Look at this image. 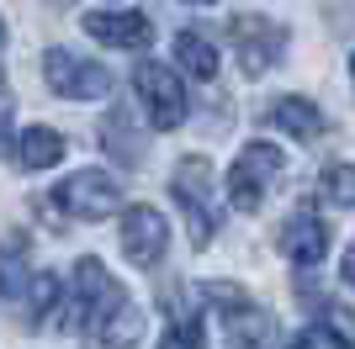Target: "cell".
Listing matches in <instances>:
<instances>
[{"mask_svg": "<svg viewBox=\"0 0 355 349\" xmlns=\"http://www.w3.org/2000/svg\"><path fill=\"white\" fill-rule=\"evenodd\" d=\"M90 334H96L101 349H138V339H144V312H138V302L122 286H112L101 312H96V323H90Z\"/></svg>", "mask_w": 355, "mask_h": 349, "instance_id": "9c48e42d", "label": "cell"}, {"mask_svg": "<svg viewBox=\"0 0 355 349\" xmlns=\"http://www.w3.org/2000/svg\"><path fill=\"white\" fill-rule=\"evenodd\" d=\"M282 174H286V159L276 143H244L234 170H228V202L239 212H260L270 186H282Z\"/></svg>", "mask_w": 355, "mask_h": 349, "instance_id": "7a4b0ae2", "label": "cell"}, {"mask_svg": "<svg viewBox=\"0 0 355 349\" xmlns=\"http://www.w3.org/2000/svg\"><path fill=\"white\" fill-rule=\"evenodd\" d=\"M170 196L180 202L186 222H191V244L207 249L212 233H218V196H212V164L207 159H180L175 174H170Z\"/></svg>", "mask_w": 355, "mask_h": 349, "instance_id": "3957f363", "label": "cell"}, {"mask_svg": "<svg viewBox=\"0 0 355 349\" xmlns=\"http://www.w3.org/2000/svg\"><path fill=\"white\" fill-rule=\"evenodd\" d=\"M170 249V222L154 206H128L122 212V254L138 265V270H154Z\"/></svg>", "mask_w": 355, "mask_h": 349, "instance_id": "ba28073f", "label": "cell"}, {"mask_svg": "<svg viewBox=\"0 0 355 349\" xmlns=\"http://www.w3.org/2000/svg\"><path fill=\"white\" fill-rule=\"evenodd\" d=\"M175 58L191 80H212V74H218V48H212V37H202V32H191V27L175 32Z\"/></svg>", "mask_w": 355, "mask_h": 349, "instance_id": "5bb4252c", "label": "cell"}, {"mask_svg": "<svg viewBox=\"0 0 355 349\" xmlns=\"http://www.w3.org/2000/svg\"><path fill=\"white\" fill-rule=\"evenodd\" d=\"M27 291H32V296H27V318H32V323H43L48 312L64 302V296H59V291H64V286H59V276H32V286H27Z\"/></svg>", "mask_w": 355, "mask_h": 349, "instance_id": "e0dca14e", "label": "cell"}, {"mask_svg": "<svg viewBox=\"0 0 355 349\" xmlns=\"http://www.w3.org/2000/svg\"><path fill=\"white\" fill-rule=\"evenodd\" d=\"M32 276H27V254L16 244H0V296H27Z\"/></svg>", "mask_w": 355, "mask_h": 349, "instance_id": "2e32d148", "label": "cell"}, {"mask_svg": "<svg viewBox=\"0 0 355 349\" xmlns=\"http://www.w3.org/2000/svg\"><path fill=\"white\" fill-rule=\"evenodd\" d=\"M228 37H234V53H239V69L244 74L276 69L282 53H286V27L270 21V16H254V11L234 16V21H228Z\"/></svg>", "mask_w": 355, "mask_h": 349, "instance_id": "5b68a950", "label": "cell"}, {"mask_svg": "<svg viewBox=\"0 0 355 349\" xmlns=\"http://www.w3.org/2000/svg\"><path fill=\"white\" fill-rule=\"evenodd\" d=\"M133 90H138V106H144V116H148L154 132H175L180 122H186V111H191V96L180 85V74L164 69V64H154V58H138Z\"/></svg>", "mask_w": 355, "mask_h": 349, "instance_id": "6da1fadb", "label": "cell"}, {"mask_svg": "<svg viewBox=\"0 0 355 349\" xmlns=\"http://www.w3.org/2000/svg\"><path fill=\"white\" fill-rule=\"evenodd\" d=\"M318 190H324L329 206L350 212V206H355V164H329V170L318 174Z\"/></svg>", "mask_w": 355, "mask_h": 349, "instance_id": "9a60e30c", "label": "cell"}, {"mask_svg": "<svg viewBox=\"0 0 355 349\" xmlns=\"http://www.w3.org/2000/svg\"><path fill=\"white\" fill-rule=\"evenodd\" d=\"M53 202H59L69 217H80V222H101V217H112V212L122 206V186L106 170H74L69 180L53 190Z\"/></svg>", "mask_w": 355, "mask_h": 349, "instance_id": "8992f818", "label": "cell"}, {"mask_svg": "<svg viewBox=\"0 0 355 349\" xmlns=\"http://www.w3.org/2000/svg\"><path fill=\"white\" fill-rule=\"evenodd\" d=\"M345 280H350V286H355V249H350V254H345Z\"/></svg>", "mask_w": 355, "mask_h": 349, "instance_id": "44dd1931", "label": "cell"}, {"mask_svg": "<svg viewBox=\"0 0 355 349\" xmlns=\"http://www.w3.org/2000/svg\"><path fill=\"white\" fill-rule=\"evenodd\" d=\"M350 74H355V53H350Z\"/></svg>", "mask_w": 355, "mask_h": 349, "instance_id": "cb8c5ba5", "label": "cell"}, {"mask_svg": "<svg viewBox=\"0 0 355 349\" xmlns=\"http://www.w3.org/2000/svg\"><path fill=\"white\" fill-rule=\"evenodd\" d=\"M154 349H202V323H196V318H180L175 328H164V339Z\"/></svg>", "mask_w": 355, "mask_h": 349, "instance_id": "d6986e66", "label": "cell"}, {"mask_svg": "<svg viewBox=\"0 0 355 349\" xmlns=\"http://www.w3.org/2000/svg\"><path fill=\"white\" fill-rule=\"evenodd\" d=\"M270 127H282L297 143H313V138L324 132V111H318L308 96H282V101H270Z\"/></svg>", "mask_w": 355, "mask_h": 349, "instance_id": "7c38bea8", "label": "cell"}, {"mask_svg": "<svg viewBox=\"0 0 355 349\" xmlns=\"http://www.w3.org/2000/svg\"><path fill=\"white\" fill-rule=\"evenodd\" d=\"M186 6H218V0H186Z\"/></svg>", "mask_w": 355, "mask_h": 349, "instance_id": "7402d4cb", "label": "cell"}, {"mask_svg": "<svg viewBox=\"0 0 355 349\" xmlns=\"http://www.w3.org/2000/svg\"><path fill=\"white\" fill-rule=\"evenodd\" d=\"M43 80L64 101H101V96H112V74L101 64H90V58L69 53V48H48L43 53Z\"/></svg>", "mask_w": 355, "mask_h": 349, "instance_id": "277c9868", "label": "cell"}, {"mask_svg": "<svg viewBox=\"0 0 355 349\" xmlns=\"http://www.w3.org/2000/svg\"><path fill=\"white\" fill-rule=\"evenodd\" d=\"M0 48H6V21H0Z\"/></svg>", "mask_w": 355, "mask_h": 349, "instance_id": "603a6c76", "label": "cell"}, {"mask_svg": "<svg viewBox=\"0 0 355 349\" xmlns=\"http://www.w3.org/2000/svg\"><path fill=\"white\" fill-rule=\"evenodd\" d=\"M6 127H11V96L0 90V154H6Z\"/></svg>", "mask_w": 355, "mask_h": 349, "instance_id": "ffe728a7", "label": "cell"}, {"mask_svg": "<svg viewBox=\"0 0 355 349\" xmlns=\"http://www.w3.org/2000/svg\"><path fill=\"white\" fill-rule=\"evenodd\" d=\"M282 254L292 265H318L329 254V222L318 212H308V206H297L282 228Z\"/></svg>", "mask_w": 355, "mask_h": 349, "instance_id": "30bf717a", "label": "cell"}, {"mask_svg": "<svg viewBox=\"0 0 355 349\" xmlns=\"http://www.w3.org/2000/svg\"><path fill=\"white\" fill-rule=\"evenodd\" d=\"M85 32L96 43H112V48H144L154 21L144 11H85Z\"/></svg>", "mask_w": 355, "mask_h": 349, "instance_id": "8fae6325", "label": "cell"}, {"mask_svg": "<svg viewBox=\"0 0 355 349\" xmlns=\"http://www.w3.org/2000/svg\"><path fill=\"white\" fill-rule=\"evenodd\" d=\"M112 286H117V280L106 276V265L96 260V254H85V260L74 265V276H69V296H64V307H59V312H64V328H69V334L90 328Z\"/></svg>", "mask_w": 355, "mask_h": 349, "instance_id": "52a82bcc", "label": "cell"}, {"mask_svg": "<svg viewBox=\"0 0 355 349\" xmlns=\"http://www.w3.org/2000/svg\"><path fill=\"white\" fill-rule=\"evenodd\" d=\"M292 349H355V339L340 334L334 323H308V328L292 339Z\"/></svg>", "mask_w": 355, "mask_h": 349, "instance_id": "ac0fdd59", "label": "cell"}, {"mask_svg": "<svg viewBox=\"0 0 355 349\" xmlns=\"http://www.w3.org/2000/svg\"><path fill=\"white\" fill-rule=\"evenodd\" d=\"M16 159H21V170H53L64 159V138L53 127H43V122H32L21 132V143H16Z\"/></svg>", "mask_w": 355, "mask_h": 349, "instance_id": "4fadbf2b", "label": "cell"}]
</instances>
